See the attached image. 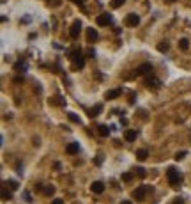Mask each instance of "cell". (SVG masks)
<instances>
[{
    "instance_id": "obj_1",
    "label": "cell",
    "mask_w": 191,
    "mask_h": 204,
    "mask_svg": "<svg viewBox=\"0 0 191 204\" xmlns=\"http://www.w3.org/2000/svg\"><path fill=\"white\" fill-rule=\"evenodd\" d=\"M69 59L74 61V67H76V69H80V67L85 66V59H83V55H82V52H80V50H74Z\"/></svg>"
},
{
    "instance_id": "obj_2",
    "label": "cell",
    "mask_w": 191,
    "mask_h": 204,
    "mask_svg": "<svg viewBox=\"0 0 191 204\" xmlns=\"http://www.w3.org/2000/svg\"><path fill=\"white\" fill-rule=\"evenodd\" d=\"M80 28H82V22L80 20H74L71 25V28H69V36H71V39H78V36H80Z\"/></svg>"
},
{
    "instance_id": "obj_3",
    "label": "cell",
    "mask_w": 191,
    "mask_h": 204,
    "mask_svg": "<svg viewBox=\"0 0 191 204\" xmlns=\"http://www.w3.org/2000/svg\"><path fill=\"white\" fill-rule=\"evenodd\" d=\"M166 177H168V183L170 185H177V183H179V172L175 171L174 167H170L168 171H166Z\"/></svg>"
},
{
    "instance_id": "obj_4",
    "label": "cell",
    "mask_w": 191,
    "mask_h": 204,
    "mask_svg": "<svg viewBox=\"0 0 191 204\" xmlns=\"http://www.w3.org/2000/svg\"><path fill=\"white\" fill-rule=\"evenodd\" d=\"M96 23H98L99 27H106V25L112 23V16H110L108 12H103V14H99V16L96 18Z\"/></svg>"
},
{
    "instance_id": "obj_5",
    "label": "cell",
    "mask_w": 191,
    "mask_h": 204,
    "mask_svg": "<svg viewBox=\"0 0 191 204\" xmlns=\"http://www.w3.org/2000/svg\"><path fill=\"white\" fill-rule=\"evenodd\" d=\"M149 71H152V66H150L149 62H145V64H140V66L135 69V75H136V77H142V75H145V73H149Z\"/></svg>"
},
{
    "instance_id": "obj_6",
    "label": "cell",
    "mask_w": 191,
    "mask_h": 204,
    "mask_svg": "<svg viewBox=\"0 0 191 204\" xmlns=\"http://www.w3.org/2000/svg\"><path fill=\"white\" fill-rule=\"evenodd\" d=\"M149 188L147 187H138L135 192H133V197L136 199V201H145V193H147Z\"/></svg>"
},
{
    "instance_id": "obj_7",
    "label": "cell",
    "mask_w": 191,
    "mask_h": 204,
    "mask_svg": "<svg viewBox=\"0 0 191 204\" xmlns=\"http://www.w3.org/2000/svg\"><path fill=\"white\" fill-rule=\"evenodd\" d=\"M138 23H140V16H138V14L131 12V14L126 16V25H129V27H136Z\"/></svg>"
},
{
    "instance_id": "obj_8",
    "label": "cell",
    "mask_w": 191,
    "mask_h": 204,
    "mask_svg": "<svg viewBox=\"0 0 191 204\" xmlns=\"http://www.w3.org/2000/svg\"><path fill=\"white\" fill-rule=\"evenodd\" d=\"M66 153H67V155H78V153H80V144H78V142H71V144H67Z\"/></svg>"
},
{
    "instance_id": "obj_9",
    "label": "cell",
    "mask_w": 191,
    "mask_h": 204,
    "mask_svg": "<svg viewBox=\"0 0 191 204\" xmlns=\"http://www.w3.org/2000/svg\"><path fill=\"white\" fill-rule=\"evenodd\" d=\"M90 190H92L94 193H103L104 192V185L101 181H96V183H92L90 185Z\"/></svg>"
},
{
    "instance_id": "obj_10",
    "label": "cell",
    "mask_w": 191,
    "mask_h": 204,
    "mask_svg": "<svg viewBox=\"0 0 191 204\" xmlns=\"http://www.w3.org/2000/svg\"><path fill=\"white\" fill-rule=\"evenodd\" d=\"M98 39V30L96 28H87V41L88 43H94Z\"/></svg>"
},
{
    "instance_id": "obj_11",
    "label": "cell",
    "mask_w": 191,
    "mask_h": 204,
    "mask_svg": "<svg viewBox=\"0 0 191 204\" xmlns=\"http://www.w3.org/2000/svg\"><path fill=\"white\" fill-rule=\"evenodd\" d=\"M120 94H122L120 89H113V91H108V92L104 94V98H106V99H115V98H119Z\"/></svg>"
},
{
    "instance_id": "obj_12",
    "label": "cell",
    "mask_w": 191,
    "mask_h": 204,
    "mask_svg": "<svg viewBox=\"0 0 191 204\" xmlns=\"http://www.w3.org/2000/svg\"><path fill=\"white\" fill-rule=\"evenodd\" d=\"M124 138L127 140V142H133V140H136V132H135V130H126Z\"/></svg>"
},
{
    "instance_id": "obj_13",
    "label": "cell",
    "mask_w": 191,
    "mask_h": 204,
    "mask_svg": "<svg viewBox=\"0 0 191 204\" xmlns=\"http://www.w3.org/2000/svg\"><path fill=\"white\" fill-rule=\"evenodd\" d=\"M145 85H149V87L152 85L154 89H158L159 85H161V82H159L158 78H147V80H145Z\"/></svg>"
},
{
    "instance_id": "obj_14",
    "label": "cell",
    "mask_w": 191,
    "mask_h": 204,
    "mask_svg": "<svg viewBox=\"0 0 191 204\" xmlns=\"http://www.w3.org/2000/svg\"><path fill=\"white\" fill-rule=\"evenodd\" d=\"M147 156H149V153L145 151V149H138V151H136V158H138L140 162H143Z\"/></svg>"
},
{
    "instance_id": "obj_15",
    "label": "cell",
    "mask_w": 191,
    "mask_h": 204,
    "mask_svg": "<svg viewBox=\"0 0 191 204\" xmlns=\"http://www.w3.org/2000/svg\"><path fill=\"white\" fill-rule=\"evenodd\" d=\"M50 105H59V107H62V105H64V101H62V98H60V96H55V98H50Z\"/></svg>"
},
{
    "instance_id": "obj_16",
    "label": "cell",
    "mask_w": 191,
    "mask_h": 204,
    "mask_svg": "<svg viewBox=\"0 0 191 204\" xmlns=\"http://www.w3.org/2000/svg\"><path fill=\"white\" fill-rule=\"evenodd\" d=\"M99 135H101V137H108V135H110V128L104 126V124H101V126H99Z\"/></svg>"
},
{
    "instance_id": "obj_17",
    "label": "cell",
    "mask_w": 191,
    "mask_h": 204,
    "mask_svg": "<svg viewBox=\"0 0 191 204\" xmlns=\"http://www.w3.org/2000/svg\"><path fill=\"white\" fill-rule=\"evenodd\" d=\"M43 192H44V195H48V197H51V195L55 193V187L48 185V187H44V188H43Z\"/></svg>"
},
{
    "instance_id": "obj_18",
    "label": "cell",
    "mask_w": 191,
    "mask_h": 204,
    "mask_svg": "<svg viewBox=\"0 0 191 204\" xmlns=\"http://www.w3.org/2000/svg\"><path fill=\"white\" fill-rule=\"evenodd\" d=\"M168 48H170V44L166 43V41H163V43H159V44H158V50L161 52V53H165V52H168Z\"/></svg>"
},
{
    "instance_id": "obj_19",
    "label": "cell",
    "mask_w": 191,
    "mask_h": 204,
    "mask_svg": "<svg viewBox=\"0 0 191 204\" xmlns=\"http://www.w3.org/2000/svg\"><path fill=\"white\" fill-rule=\"evenodd\" d=\"M12 195L11 192H7V188H2V201H11Z\"/></svg>"
},
{
    "instance_id": "obj_20",
    "label": "cell",
    "mask_w": 191,
    "mask_h": 204,
    "mask_svg": "<svg viewBox=\"0 0 191 204\" xmlns=\"http://www.w3.org/2000/svg\"><path fill=\"white\" fill-rule=\"evenodd\" d=\"M179 48L186 52V50L189 48V41H188V39H180V41H179Z\"/></svg>"
},
{
    "instance_id": "obj_21",
    "label": "cell",
    "mask_w": 191,
    "mask_h": 204,
    "mask_svg": "<svg viewBox=\"0 0 191 204\" xmlns=\"http://www.w3.org/2000/svg\"><path fill=\"white\" fill-rule=\"evenodd\" d=\"M6 185L11 188V190H18V187H20V185H18V181H14V179H9V181H6Z\"/></svg>"
},
{
    "instance_id": "obj_22",
    "label": "cell",
    "mask_w": 191,
    "mask_h": 204,
    "mask_svg": "<svg viewBox=\"0 0 191 204\" xmlns=\"http://www.w3.org/2000/svg\"><path fill=\"white\" fill-rule=\"evenodd\" d=\"M101 110H103V107H101V105H96V107L92 108V112L88 114V116H90V117H96V116H98V114H99Z\"/></svg>"
},
{
    "instance_id": "obj_23",
    "label": "cell",
    "mask_w": 191,
    "mask_h": 204,
    "mask_svg": "<svg viewBox=\"0 0 191 204\" xmlns=\"http://www.w3.org/2000/svg\"><path fill=\"white\" fill-rule=\"evenodd\" d=\"M67 116H69V121H71V122H76V124H80V117H78L76 114H73V112H69Z\"/></svg>"
},
{
    "instance_id": "obj_24",
    "label": "cell",
    "mask_w": 191,
    "mask_h": 204,
    "mask_svg": "<svg viewBox=\"0 0 191 204\" xmlns=\"http://www.w3.org/2000/svg\"><path fill=\"white\" fill-rule=\"evenodd\" d=\"M186 155H188V153H186V151H179V153H177V155H175V160H177V162L184 160V158H186Z\"/></svg>"
},
{
    "instance_id": "obj_25",
    "label": "cell",
    "mask_w": 191,
    "mask_h": 204,
    "mask_svg": "<svg viewBox=\"0 0 191 204\" xmlns=\"http://www.w3.org/2000/svg\"><path fill=\"white\" fill-rule=\"evenodd\" d=\"M124 2H126V0H112V7H113V9H117V7H120Z\"/></svg>"
},
{
    "instance_id": "obj_26",
    "label": "cell",
    "mask_w": 191,
    "mask_h": 204,
    "mask_svg": "<svg viewBox=\"0 0 191 204\" xmlns=\"http://www.w3.org/2000/svg\"><path fill=\"white\" fill-rule=\"evenodd\" d=\"M131 179H133L131 174H122V181H131Z\"/></svg>"
},
{
    "instance_id": "obj_27",
    "label": "cell",
    "mask_w": 191,
    "mask_h": 204,
    "mask_svg": "<svg viewBox=\"0 0 191 204\" xmlns=\"http://www.w3.org/2000/svg\"><path fill=\"white\" fill-rule=\"evenodd\" d=\"M136 171H138V176H145V169H142V167H138V169H136Z\"/></svg>"
},
{
    "instance_id": "obj_28",
    "label": "cell",
    "mask_w": 191,
    "mask_h": 204,
    "mask_svg": "<svg viewBox=\"0 0 191 204\" xmlns=\"http://www.w3.org/2000/svg\"><path fill=\"white\" fill-rule=\"evenodd\" d=\"M87 55H88V57H94V55H96V52H94V48H88V50H87Z\"/></svg>"
},
{
    "instance_id": "obj_29",
    "label": "cell",
    "mask_w": 191,
    "mask_h": 204,
    "mask_svg": "<svg viewBox=\"0 0 191 204\" xmlns=\"http://www.w3.org/2000/svg\"><path fill=\"white\" fill-rule=\"evenodd\" d=\"M51 204H64V201H62V199H53Z\"/></svg>"
},
{
    "instance_id": "obj_30",
    "label": "cell",
    "mask_w": 191,
    "mask_h": 204,
    "mask_svg": "<svg viewBox=\"0 0 191 204\" xmlns=\"http://www.w3.org/2000/svg\"><path fill=\"white\" fill-rule=\"evenodd\" d=\"M174 204H184V201H182V199H180V197H177V199H175V201H174Z\"/></svg>"
},
{
    "instance_id": "obj_31",
    "label": "cell",
    "mask_w": 191,
    "mask_h": 204,
    "mask_svg": "<svg viewBox=\"0 0 191 204\" xmlns=\"http://www.w3.org/2000/svg\"><path fill=\"white\" fill-rule=\"evenodd\" d=\"M23 82V77H16L14 78V83H21Z\"/></svg>"
},
{
    "instance_id": "obj_32",
    "label": "cell",
    "mask_w": 191,
    "mask_h": 204,
    "mask_svg": "<svg viewBox=\"0 0 191 204\" xmlns=\"http://www.w3.org/2000/svg\"><path fill=\"white\" fill-rule=\"evenodd\" d=\"M101 162H103V158H101V155L96 158V165H101Z\"/></svg>"
},
{
    "instance_id": "obj_33",
    "label": "cell",
    "mask_w": 191,
    "mask_h": 204,
    "mask_svg": "<svg viewBox=\"0 0 191 204\" xmlns=\"http://www.w3.org/2000/svg\"><path fill=\"white\" fill-rule=\"evenodd\" d=\"M14 67H16V69H21V67H25V64H23V62H18Z\"/></svg>"
},
{
    "instance_id": "obj_34",
    "label": "cell",
    "mask_w": 191,
    "mask_h": 204,
    "mask_svg": "<svg viewBox=\"0 0 191 204\" xmlns=\"http://www.w3.org/2000/svg\"><path fill=\"white\" fill-rule=\"evenodd\" d=\"M76 2H78V4H83V2H85V0H76Z\"/></svg>"
},
{
    "instance_id": "obj_35",
    "label": "cell",
    "mask_w": 191,
    "mask_h": 204,
    "mask_svg": "<svg viewBox=\"0 0 191 204\" xmlns=\"http://www.w3.org/2000/svg\"><path fill=\"white\" fill-rule=\"evenodd\" d=\"M122 204H131V202H129V201H124V202H122Z\"/></svg>"
},
{
    "instance_id": "obj_36",
    "label": "cell",
    "mask_w": 191,
    "mask_h": 204,
    "mask_svg": "<svg viewBox=\"0 0 191 204\" xmlns=\"http://www.w3.org/2000/svg\"><path fill=\"white\" fill-rule=\"evenodd\" d=\"M170 2H175V0H170Z\"/></svg>"
}]
</instances>
